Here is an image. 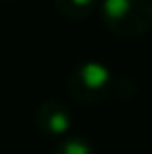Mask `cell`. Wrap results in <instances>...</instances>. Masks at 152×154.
Returning a JSON list of instances; mask_svg holds the SVG:
<instances>
[{"label":"cell","mask_w":152,"mask_h":154,"mask_svg":"<svg viewBox=\"0 0 152 154\" xmlns=\"http://www.w3.org/2000/svg\"><path fill=\"white\" fill-rule=\"evenodd\" d=\"M114 78L112 69L101 60H83L70 69L67 76V94L83 105H94L105 100L114 94Z\"/></svg>","instance_id":"cell-2"},{"label":"cell","mask_w":152,"mask_h":154,"mask_svg":"<svg viewBox=\"0 0 152 154\" xmlns=\"http://www.w3.org/2000/svg\"><path fill=\"white\" fill-rule=\"evenodd\" d=\"M103 25L121 38H139L152 29V0H101Z\"/></svg>","instance_id":"cell-1"},{"label":"cell","mask_w":152,"mask_h":154,"mask_svg":"<svg viewBox=\"0 0 152 154\" xmlns=\"http://www.w3.org/2000/svg\"><path fill=\"white\" fill-rule=\"evenodd\" d=\"M54 7L67 20H85L92 16L96 0H54Z\"/></svg>","instance_id":"cell-4"},{"label":"cell","mask_w":152,"mask_h":154,"mask_svg":"<svg viewBox=\"0 0 152 154\" xmlns=\"http://www.w3.org/2000/svg\"><path fill=\"white\" fill-rule=\"evenodd\" d=\"M36 127L43 132L45 136H54V139H67L72 132V116L67 107L56 98H45L43 103L36 107Z\"/></svg>","instance_id":"cell-3"},{"label":"cell","mask_w":152,"mask_h":154,"mask_svg":"<svg viewBox=\"0 0 152 154\" xmlns=\"http://www.w3.org/2000/svg\"><path fill=\"white\" fill-rule=\"evenodd\" d=\"M51 154H96V150L83 136H67L51 150Z\"/></svg>","instance_id":"cell-5"}]
</instances>
